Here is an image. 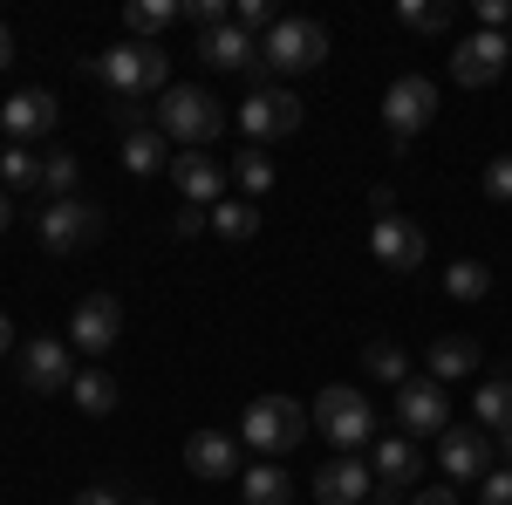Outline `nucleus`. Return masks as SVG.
Segmentation results:
<instances>
[{
  "label": "nucleus",
  "mask_w": 512,
  "mask_h": 505,
  "mask_svg": "<svg viewBox=\"0 0 512 505\" xmlns=\"http://www.w3.org/2000/svg\"><path fill=\"white\" fill-rule=\"evenodd\" d=\"M89 76L103 82L117 103H137V96H164L171 89V55H164L158 41H123V48H103L96 62H89Z\"/></svg>",
  "instance_id": "nucleus-1"
},
{
  "label": "nucleus",
  "mask_w": 512,
  "mask_h": 505,
  "mask_svg": "<svg viewBox=\"0 0 512 505\" xmlns=\"http://www.w3.org/2000/svg\"><path fill=\"white\" fill-rule=\"evenodd\" d=\"M158 130L178 144V151H205V144L226 130V110H219V96H212V89L178 82V89H164V96H158Z\"/></svg>",
  "instance_id": "nucleus-2"
},
{
  "label": "nucleus",
  "mask_w": 512,
  "mask_h": 505,
  "mask_svg": "<svg viewBox=\"0 0 512 505\" xmlns=\"http://www.w3.org/2000/svg\"><path fill=\"white\" fill-rule=\"evenodd\" d=\"M315 430L342 451V458H355L362 444H376V410H369V396L349 383H328L315 396Z\"/></svg>",
  "instance_id": "nucleus-3"
},
{
  "label": "nucleus",
  "mask_w": 512,
  "mask_h": 505,
  "mask_svg": "<svg viewBox=\"0 0 512 505\" xmlns=\"http://www.w3.org/2000/svg\"><path fill=\"white\" fill-rule=\"evenodd\" d=\"M308 424H315V417H308V410H301L294 396H260V403L246 410L239 437H246V444H253V451H260L267 465H280V458H287V451H294V444L308 437Z\"/></svg>",
  "instance_id": "nucleus-4"
},
{
  "label": "nucleus",
  "mask_w": 512,
  "mask_h": 505,
  "mask_svg": "<svg viewBox=\"0 0 512 505\" xmlns=\"http://www.w3.org/2000/svg\"><path fill=\"white\" fill-rule=\"evenodd\" d=\"M260 62L280 76H308L328 62V28L321 21H274V35L260 41Z\"/></svg>",
  "instance_id": "nucleus-5"
},
{
  "label": "nucleus",
  "mask_w": 512,
  "mask_h": 505,
  "mask_svg": "<svg viewBox=\"0 0 512 505\" xmlns=\"http://www.w3.org/2000/svg\"><path fill=\"white\" fill-rule=\"evenodd\" d=\"M437 117V82L431 76H396L390 96H383V123H390V151L403 157L410 151V137Z\"/></svg>",
  "instance_id": "nucleus-6"
},
{
  "label": "nucleus",
  "mask_w": 512,
  "mask_h": 505,
  "mask_svg": "<svg viewBox=\"0 0 512 505\" xmlns=\"http://www.w3.org/2000/svg\"><path fill=\"white\" fill-rule=\"evenodd\" d=\"M239 130H246L253 144H267V137H294V130H301V96L280 89V82H260V89L239 103Z\"/></svg>",
  "instance_id": "nucleus-7"
},
{
  "label": "nucleus",
  "mask_w": 512,
  "mask_h": 505,
  "mask_svg": "<svg viewBox=\"0 0 512 505\" xmlns=\"http://www.w3.org/2000/svg\"><path fill=\"white\" fill-rule=\"evenodd\" d=\"M396 424L403 437H444L451 430V396L437 376H410V383L396 389Z\"/></svg>",
  "instance_id": "nucleus-8"
},
{
  "label": "nucleus",
  "mask_w": 512,
  "mask_h": 505,
  "mask_svg": "<svg viewBox=\"0 0 512 505\" xmlns=\"http://www.w3.org/2000/svg\"><path fill=\"white\" fill-rule=\"evenodd\" d=\"M506 69H512V41L492 35V28L465 35V41H458V55H451V76H458V89H492Z\"/></svg>",
  "instance_id": "nucleus-9"
},
{
  "label": "nucleus",
  "mask_w": 512,
  "mask_h": 505,
  "mask_svg": "<svg viewBox=\"0 0 512 505\" xmlns=\"http://www.w3.org/2000/svg\"><path fill=\"white\" fill-rule=\"evenodd\" d=\"M35 233H41L48 253H76V246H89V239L103 233V212L82 205V198H55V205L35 219Z\"/></svg>",
  "instance_id": "nucleus-10"
},
{
  "label": "nucleus",
  "mask_w": 512,
  "mask_h": 505,
  "mask_svg": "<svg viewBox=\"0 0 512 505\" xmlns=\"http://www.w3.org/2000/svg\"><path fill=\"white\" fill-rule=\"evenodd\" d=\"M369 253H376V267H383V273H417L431 246H424V226H417V219H396V212H390V219L369 226Z\"/></svg>",
  "instance_id": "nucleus-11"
},
{
  "label": "nucleus",
  "mask_w": 512,
  "mask_h": 505,
  "mask_svg": "<svg viewBox=\"0 0 512 505\" xmlns=\"http://www.w3.org/2000/svg\"><path fill=\"white\" fill-rule=\"evenodd\" d=\"M437 465H444L451 485H478V478L492 471V437H485L478 424L444 430V437H437Z\"/></svg>",
  "instance_id": "nucleus-12"
},
{
  "label": "nucleus",
  "mask_w": 512,
  "mask_h": 505,
  "mask_svg": "<svg viewBox=\"0 0 512 505\" xmlns=\"http://www.w3.org/2000/svg\"><path fill=\"white\" fill-rule=\"evenodd\" d=\"M21 383L35 389V396L69 389V383H76V355H69V342H55V335L28 342V349H21Z\"/></svg>",
  "instance_id": "nucleus-13"
},
{
  "label": "nucleus",
  "mask_w": 512,
  "mask_h": 505,
  "mask_svg": "<svg viewBox=\"0 0 512 505\" xmlns=\"http://www.w3.org/2000/svg\"><path fill=\"white\" fill-rule=\"evenodd\" d=\"M76 349L82 355H103V349H117V335H123V301L117 294H89V301H76Z\"/></svg>",
  "instance_id": "nucleus-14"
},
{
  "label": "nucleus",
  "mask_w": 512,
  "mask_h": 505,
  "mask_svg": "<svg viewBox=\"0 0 512 505\" xmlns=\"http://www.w3.org/2000/svg\"><path fill=\"white\" fill-rule=\"evenodd\" d=\"M62 123V110H55V96L48 89H14L7 103H0V130L14 137V144H28V137H48Z\"/></svg>",
  "instance_id": "nucleus-15"
},
{
  "label": "nucleus",
  "mask_w": 512,
  "mask_h": 505,
  "mask_svg": "<svg viewBox=\"0 0 512 505\" xmlns=\"http://www.w3.org/2000/svg\"><path fill=\"white\" fill-rule=\"evenodd\" d=\"M185 471L205 478V485H226V478H239V444L226 430H192L185 437Z\"/></svg>",
  "instance_id": "nucleus-16"
},
{
  "label": "nucleus",
  "mask_w": 512,
  "mask_h": 505,
  "mask_svg": "<svg viewBox=\"0 0 512 505\" xmlns=\"http://www.w3.org/2000/svg\"><path fill=\"white\" fill-rule=\"evenodd\" d=\"M376 492V471L362 465V458H328V465L315 471V499L321 505H362Z\"/></svg>",
  "instance_id": "nucleus-17"
},
{
  "label": "nucleus",
  "mask_w": 512,
  "mask_h": 505,
  "mask_svg": "<svg viewBox=\"0 0 512 505\" xmlns=\"http://www.w3.org/2000/svg\"><path fill=\"white\" fill-rule=\"evenodd\" d=\"M171 178H178V198L185 205H219V192H226V164L205 151H178L171 157Z\"/></svg>",
  "instance_id": "nucleus-18"
},
{
  "label": "nucleus",
  "mask_w": 512,
  "mask_h": 505,
  "mask_svg": "<svg viewBox=\"0 0 512 505\" xmlns=\"http://www.w3.org/2000/svg\"><path fill=\"white\" fill-rule=\"evenodd\" d=\"M424 478V451L410 444V437H376V492H410Z\"/></svg>",
  "instance_id": "nucleus-19"
},
{
  "label": "nucleus",
  "mask_w": 512,
  "mask_h": 505,
  "mask_svg": "<svg viewBox=\"0 0 512 505\" xmlns=\"http://www.w3.org/2000/svg\"><path fill=\"white\" fill-rule=\"evenodd\" d=\"M198 55H205L212 69H253V62H260L253 35H246V28H233V21H226V28H212V35H198Z\"/></svg>",
  "instance_id": "nucleus-20"
},
{
  "label": "nucleus",
  "mask_w": 512,
  "mask_h": 505,
  "mask_svg": "<svg viewBox=\"0 0 512 505\" xmlns=\"http://www.w3.org/2000/svg\"><path fill=\"white\" fill-rule=\"evenodd\" d=\"M478 430H485V437H506L512 430V369L478 383Z\"/></svg>",
  "instance_id": "nucleus-21"
},
{
  "label": "nucleus",
  "mask_w": 512,
  "mask_h": 505,
  "mask_svg": "<svg viewBox=\"0 0 512 505\" xmlns=\"http://www.w3.org/2000/svg\"><path fill=\"white\" fill-rule=\"evenodd\" d=\"M164 137L158 123H144V130H123V164L137 171V178H151V171H171V157H164Z\"/></svg>",
  "instance_id": "nucleus-22"
},
{
  "label": "nucleus",
  "mask_w": 512,
  "mask_h": 505,
  "mask_svg": "<svg viewBox=\"0 0 512 505\" xmlns=\"http://www.w3.org/2000/svg\"><path fill=\"white\" fill-rule=\"evenodd\" d=\"M478 369V342L472 335H437L431 342V376L437 383H458V376H472Z\"/></svg>",
  "instance_id": "nucleus-23"
},
{
  "label": "nucleus",
  "mask_w": 512,
  "mask_h": 505,
  "mask_svg": "<svg viewBox=\"0 0 512 505\" xmlns=\"http://www.w3.org/2000/svg\"><path fill=\"white\" fill-rule=\"evenodd\" d=\"M69 389H76V410H82V417H110V410H117V396H123L110 369H76V383H69Z\"/></svg>",
  "instance_id": "nucleus-24"
},
{
  "label": "nucleus",
  "mask_w": 512,
  "mask_h": 505,
  "mask_svg": "<svg viewBox=\"0 0 512 505\" xmlns=\"http://www.w3.org/2000/svg\"><path fill=\"white\" fill-rule=\"evenodd\" d=\"M171 21H185L178 0H130V7H123V28H130L137 41H158Z\"/></svg>",
  "instance_id": "nucleus-25"
},
{
  "label": "nucleus",
  "mask_w": 512,
  "mask_h": 505,
  "mask_svg": "<svg viewBox=\"0 0 512 505\" xmlns=\"http://www.w3.org/2000/svg\"><path fill=\"white\" fill-rule=\"evenodd\" d=\"M239 492H246V505H287L294 499V478L280 465H253L246 478H239Z\"/></svg>",
  "instance_id": "nucleus-26"
},
{
  "label": "nucleus",
  "mask_w": 512,
  "mask_h": 505,
  "mask_svg": "<svg viewBox=\"0 0 512 505\" xmlns=\"http://www.w3.org/2000/svg\"><path fill=\"white\" fill-rule=\"evenodd\" d=\"M362 369H369V376H376V383H410V349H396V342H369V349H362Z\"/></svg>",
  "instance_id": "nucleus-27"
},
{
  "label": "nucleus",
  "mask_w": 512,
  "mask_h": 505,
  "mask_svg": "<svg viewBox=\"0 0 512 505\" xmlns=\"http://www.w3.org/2000/svg\"><path fill=\"white\" fill-rule=\"evenodd\" d=\"M35 185H41V157L28 144H7V157H0V192H35Z\"/></svg>",
  "instance_id": "nucleus-28"
},
{
  "label": "nucleus",
  "mask_w": 512,
  "mask_h": 505,
  "mask_svg": "<svg viewBox=\"0 0 512 505\" xmlns=\"http://www.w3.org/2000/svg\"><path fill=\"white\" fill-rule=\"evenodd\" d=\"M212 233L219 239H253L260 233V212H253L246 198H219V205H212Z\"/></svg>",
  "instance_id": "nucleus-29"
},
{
  "label": "nucleus",
  "mask_w": 512,
  "mask_h": 505,
  "mask_svg": "<svg viewBox=\"0 0 512 505\" xmlns=\"http://www.w3.org/2000/svg\"><path fill=\"white\" fill-rule=\"evenodd\" d=\"M444 294H451V301H485V294H492V267H478V260H451Z\"/></svg>",
  "instance_id": "nucleus-30"
},
{
  "label": "nucleus",
  "mask_w": 512,
  "mask_h": 505,
  "mask_svg": "<svg viewBox=\"0 0 512 505\" xmlns=\"http://www.w3.org/2000/svg\"><path fill=\"white\" fill-rule=\"evenodd\" d=\"M396 21L410 35H444L451 28V7H437V0H396Z\"/></svg>",
  "instance_id": "nucleus-31"
},
{
  "label": "nucleus",
  "mask_w": 512,
  "mask_h": 505,
  "mask_svg": "<svg viewBox=\"0 0 512 505\" xmlns=\"http://www.w3.org/2000/svg\"><path fill=\"white\" fill-rule=\"evenodd\" d=\"M76 171H82V164H76V157H69V151L41 157V185H48V192H55V198H76Z\"/></svg>",
  "instance_id": "nucleus-32"
},
{
  "label": "nucleus",
  "mask_w": 512,
  "mask_h": 505,
  "mask_svg": "<svg viewBox=\"0 0 512 505\" xmlns=\"http://www.w3.org/2000/svg\"><path fill=\"white\" fill-rule=\"evenodd\" d=\"M239 185H246V192H267V185H274V157L260 151V144L239 151Z\"/></svg>",
  "instance_id": "nucleus-33"
},
{
  "label": "nucleus",
  "mask_w": 512,
  "mask_h": 505,
  "mask_svg": "<svg viewBox=\"0 0 512 505\" xmlns=\"http://www.w3.org/2000/svg\"><path fill=\"white\" fill-rule=\"evenodd\" d=\"M485 198L492 205H512V157H492L485 164Z\"/></svg>",
  "instance_id": "nucleus-34"
},
{
  "label": "nucleus",
  "mask_w": 512,
  "mask_h": 505,
  "mask_svg": "<svg viewBox=\"0 0 512 505\" xmlns=\"http://www.w3.org/2000/svg\"><path fill=\"white\" fill-rule=\"evenodd\" d=\"M233 28H246V35H253V28H267V35H274V7H267V0H239V7H233Z\"/></svg>",
  "instance_id": "nucleus-35"
},
{
  "label": "nucleus",
  "mask_w": 512,
  "mask_h": 505,
  "mask_svg": "<svg viewBox=\"0 0 512 505\" xmlns=\"http://www.w3.org/2000/svg\"><path fill=\"white\" fill-rule=\"evenodd\" d=\"M478 505H512V471H485L478 478Z\"/></svg>",
  "instance_id": "nucleus-36"
},
{
  "label": "nucleus",
  "mask_w": 512,
  "mask_h": 505,
  "mask_svg": "<svg viewBox=\"0 0 512 505\" xmlns=\"http://www.w3.org/2000/svg\"><path fill=\"white\" fill-rule=\"evenodd\" d=\"M205 226H212V212H205V205H185V212H178V239H198Z\"/></svg>",
  "instance_id": "nucleus-37"
},
{
  "label": "nucleus",
  "mask_w": 512,
  "mask_h": 505,
  "mask_svg": "<svg viewBox=\"0 0 512 505\" xmlns=\"http://www.w3.org/2000/svg\"><path fill=\"white\" fill-rule=\"evenodd\" d=\"M506 14H512V0H478V28H492V35H499V28H506Z\"/></svg>",
  "instance_id": "nucleus-38"
},
{
  "label": "nucleus",
  "mask_w": 512,
  "mask_h": 505,
  "mask_svg": "<svg viewBox=\"0 0 512 505\" xmlns=\"http://www.w3.org/2000/svg\"><path fill=\"white\" fill-rule=\"evenodd\" d=\"M76 505H123L117 485H89V492H76Z\"/></svg>",
  "instance_id": "nucleus-39"
},
{
  "label": "nucleus",
  "mask_w": 512,
  "mask_h": 505,
  "mask_svg": "<svg viewBox=\"0 0 512 505\" xmlns=\"http://www.w3.org/2000/svg\"><path fill=\"white\" fill-rule=\"evenodd\" d=\"M410 505H458V492H417Z\"/></svg>",
  "instance_id": "nucleus-40"
},
{
  "label": "nucleus",
  "mask_w": 512,
  "mask_h": 505,
  "mask_svg": "<svg viewBox=\"0 0 512 505\" xmlns=\"http://www.w3.org/2000/svg\"><path fill=\"white\" fill-rule=\"evenodd\" d=\"M7 62H14V28L0 21V69H7Z\"/></svg>",
  "instance_id": "nucleus-41"
},
{
  "label": "nucleus",
  "mask_w": 512,
  "mask_h": 505,
  "mask_svg": "<svg viewBox=\"0 0 512 505\" xmlns=\"http://www.w3.org/2000/svg\"><path fill=\"white\" fill-rule=\"evenodd\" d=\"M14 226V192H0V233Z\"/></svg>",
  "instance_id": "nucleus-42"
},
{
  "label": "nucleus",
  "mask_w": 512,
  "mask_h": 505,
  "mask_svg": "<svg viewBox=\"0 0 512 505\" xmlns=\"http://www.w3.org/2000/svg\"><path fill=\"white\" fill-rule=\"evenodd\" d=\"M14 349V321H7V314H0V355Z\"/></svg>",
  "instance_id": "nucleus-43"
},
{
  "label": "nucleus",
  "mask_w": 512,
  "mask_h": 505,
  "mask_svg": "<svg viewBox=\"0 0 512 505\" xmlns=\"http://www.w3.org/2000/svg\"><path fill=\"white\" fill-rule=\"evenodd\" d=\"M499 444H506V451H512V430H506V437H499Z\"/></svg>",
  "instance_id": "nucleus-44"
},
{
  "label": "nucleus",
  "mask_w": 512,
  "mask_h": 505,
  "mask_svg": "<svg viewBox=\"0 0 512 505\" xmlns=\"http://www.w3.org/2000/svg\"><path fill=\"white\" fill-rule=\"evenodd\" d=\"M144 505H158V499H144Z\"/></svg>",
  "instance_id": "nucleus-45"
}]
</instances>
